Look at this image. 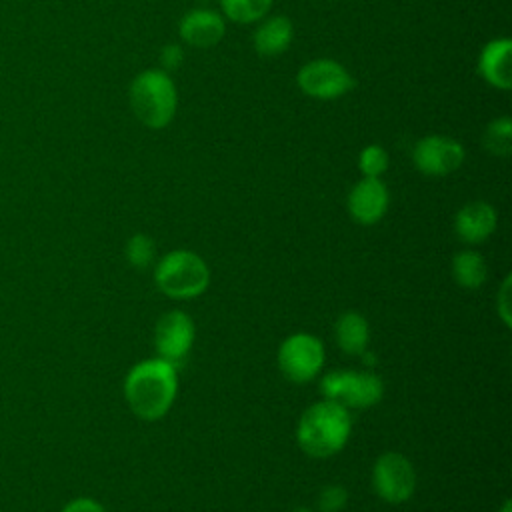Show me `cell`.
Returning a JSON list of instances; mask_svg holds the SVG:
<instances>
[{
	"label": "cell",
	"instance_id": "obj_1",
	"mask_svg": "<svg viewBox=\"0 0 512 512\" xmlns=\"http://www.w3.org/2000/svg\"><path fill=\"white\" fill-rule=\"evenodd\" d=\"M176 368L162 358L134 364L124 378V398L130 410L142 420H160L176 400Z\"/></svg>",
	"mask_w": 512,
	"mask_h": 512
},
{
	"label": "cell",
	"instance_id": "obj_2",
	"mask_svg": "<svg viewBox=\"0 0 512 512\" xmlns=\"http://www.w3.org/2000/svg\"><path fill=\"white\" fill-rule=\"evenodd\" d=\"M350 432V410L324 398L304 410L296 428V440L304 454L330 458L346 446Z\"/></svg>",
	"mask_w": 512,
	"mask_h": 512
},
{
	"label": "cell",
	"instance_id": "obj_3",
	"mask_svg": "<svg viewBox=\"0 0 512 512\" xmlns=\"http://www.w3.org/2000/svg\"><path fill=\"white\" fill-rule=\"evenodd\" d=\"M178 94L166 70H144L130 84V106L148 128H164L174 118Z\"/></svg>",
	"mask_w": 512,
	"mask_h": 512
},
{
	"label": "cell",
	"instance_id": "obj_4",
	"mask_svg": "<svg viewBox=\"0 0 512 512\" xmlns=\"http://www.w3.org/2000/svg\"><path fill=\"white\" fill-rule=\"evenodd\" d=\"M156 288L174 300L200 296L210 284L208 264L190 250H172L154 268Z\"/></svg>",
	"mask_w": 512,
	"mask_h": 512
},
{
	"label": "cell",
	"instance_id": "obj_5",
	"mask_svg": "<svg viewBox=\"0 0 512 512\" xmlns=\"http://www.w3.org/2000/svg\"><path fill=\"white\" fill-rule=\"evenodd\" d=\"M320 392L344 408H370L384 396V384L372 370H334L320 382Z\"/></svg>",
	"mask_w": 512,
	"mask_h": 512
},
{
	"label": "cell",
	"instance_id": "obj_6",
	"mask_svg": "<svg viewBox=\"0 0 512 512\" xmlns=\"http://www.w3.org/2000/svg\"><path fill=\"white\" fill-rule=\"evenodd\" d=\"M324 344L312 334H292L278 348V366L282 374L296 384L310 382L324 366Z\"/></svg>",
	"mask_w": 512,
	"mask_h": 512
},
{
	"label": "cell",
	"instance_id": "obj_7",
	"mask_svg": "<svg viewBox=\"0 0 512 512\" xmlns=\"http://www.w3.org/2000/svg\"><path fill=\"white\" fill-rule=\"evenodd\" d=\"M374 492L388 504H402L416 490V472L400 452H384L372 468Z\"/></svg>",
	"mask_w": 512,
	"mask_h": 512
},
{
	"label": "cell",
	"instance_id": "obj_8",
	"mask_svg": "<svg viewBox=\"0 0 512 512\" xmlns=\"http://www.w3.org/2000/svg\"><path fill=\"white\" fill-rule=\"evenodd\" d=\"M298 88L316 100H334L354 88V78L336 60L316 58L306 62L296 76Z\"/></svg>",
	"mask_w": 512,
	"mask_h": 512
},
{
	"label": "cell",
	"instance_id": "obj_9",
	"mask_svg": "<svg viewBox=\"0 0 512 512\" xmlns=\"http://www.w3.org/2000/svg\"><path fill=\"white\" fill-rule=\"evenodd\" d=\"M194 322L182 310L166 312L154 328V348L158 358L178 368L192 350L194 344Z\"/></svg>",
	"mask_w": 512,
	"mask_h": 512
},
{
	"label": "cell",
	"instance_id": "obj_10",
	"mask_svg": "<svg viewBox=\"0 0 512 512\" xmlns=\"http://www.w3.org/2000/svg\"><path fill=\"white\" fill-rule=\"evenodd\" d=\"M414 166L426 176H446L458 170L464 162V148L450 136H424L412 152Z\"/></svg>",
	"mask_w": 512,
	"mask_h": 512
},
{
	"label": "cell",
	"instance_id": "obj_11",
	"mask_svg": "<svg viewBox=\"0 0 512 512\" xmlns=\"http://www.w3.org/2000/svg\"><path fill=\"white\" fill-rule=\"evenodd\" d=\"M390 194L380 178H362L348 194L350 216L364 226L376 224L388 210Z\"/></svg>",
	"mask_w": 512,
	"mask_h": 512
},
{
	"label": "cell",
	"instance_id": "obj_12",
	"mask_svg": "<svg viewBox=\"0 0 512 512\" xmlns=\"http://www.w3.org/2000/svg\"><path fill=\"white\" fill-rule=\"evenodd\" d=\"M178 30L186 44L196 48H210L224 38L226 26L224 18L216 10L196 8L182 16Z\"/></svg>",
	"mask_w": 512,
	"mask_h": 512
},
{
	"label": "cell",
	"instance_id": "obj_13",
	"mask_svg": "<svg viewBox=\"0 0 512 512\" xmlns=\"http://www.w3.org/2000/svg\"><path fill=\"white\" fill-rule=\"evenodd\" d=\"M496 222V210L488 202L474 200L456 212L454 230L462 242L480 244L496 230Z\"/></svg>",
	"mask_w": 512,
	"mask_h": 512
},
{
	"label": "cell",
	"instance_id": "obj_14",
	"mask_svg": "<svg viewBox=\"0 0 512 512\" xmlns=\"http://www.w3.org/2000/svg\"><path fill=\"white\" fill-rule=\"evenodd\" d=\"M512 42L508 38L490 40L478 58L480 76L494 88L508 90L512 86Z\"/></svg>",
	"mask_w": 512,
	"mask_h": 512
},
{
	"label": "cell",
	"instance_id": "obj_15",
	"mask_svg": "<svg viewBox=\"0 0 512 512\" xmlns=\"http://www.w3.org/2000/svg\"><path fill=\"white\" fill-rule=\"evenodd\" d=\"M294 36V26L286 16H270L266 18L254 32V48L262 56H278L282 54Z\"/></svg>",
	"mask_w": 512,
	"mask_h": 512
},
{
	"label": "cell",
	"instance_id": "obj_16",
	"mask_svg": "<svg viewBox=\"0 0 512 512\" xmlns=\"http://www.w3.org/2000/svg\"><path fill=\"white\" fill-rule=\"evenodd\" d=\"M336 342L342 352L350 356H358L366 350L370 340L368 320L358 312H344L336 322Z\"/></svg>",
	"mask_w": 512,
	"mask_h": 512
},
{
	"label": "cell",
	"instance_id": "obj_17",
	"mask_svg": "<svg viewBox=\"0 0 512 512\" xmlns=\"http://www.w3.org/2000/svg\"><path fill=\"white\" fill-rule=\"evenodd\" d=\"M452 276L458 286L474 290L480 288L488 278V266L480 252L462 250L452 258Z\"/></svg>",
	"mask_w": 512,
	"mask_h": 512
},
{
	"label": "cell",
	"instance_id": "obj_18",
	"mask_svg": "<svg viewBox=\"0 0 512 512\" xmlns=\"http://www.w3.org/2000/svg\"><path fill=\"white\" fill-rule=\"evenodd\" d=\"M274 0H220L226 18L238 24H250L268 14Z\"/></svg>",
	"mask_w": 512,
	"mask_h": 512
},
{
	"label": "cell",
	"instance_id": "obj_19",
	"mask_svg": "<svg viewBox=\"0 0 512 512\" xmlns=\"http://www.w3.org/2000/svg\"><path fill=\"white\" fill-rule=\"evenodd\" d=\"M484 148L494 156H508L512 150V120L500 116L492 120L484 130Z\"/></svg>",
	"mask_w": 512,
	"mask_h": 512
},
{
	"label": "cell",
	"instance_id": "obj_20",
	"mask_svg": "<svg viewBox=\"0 0 512 512\" xmlns=\"http://www.w3.org/2000/svg\"><path fill=\"white\" fill-rule=\"evenodd\" d=\"M126 260L130 266L142 270V268H148L154 258H156V246H154V240L146 234H134L128 242H126Z\"/></svg>",
	"mask_w": 512,
	"mask_h": 512
},
{
	"label": "cell",
	"instance_id": "obj_21",
	"mask_svg": "<svg viewBox=\"0 0 512 512\" xmlns=\"http://www.w3.org/2000/svg\"><path fill=\"white\" fill-rule=\"evenodd\" d=\"M358 168L366 178H380V174L388 168V152L378 144L362 148L358 156Z\"/></svg>",
	"mask_w": 512,
	"mask_h": 512
},
{
	"label": "cell",
	"instance_id": "obj_22",
	"mask_svg": "<svg viewBox=\"0 0 512 512\" xmlns=\"http://www.w3.org/2000/svg\"><path fill=\"white\" fill-rule=\"evenodd\" d=\"M348 502V492L340 484H328L318 494V508L322 512H340Z\"/></svg>",
	"mask_w": 512,
	"mask_h": 512
},
{
	"label": "cell",
	"instance_id": "obj_23",
	"mask_svg": "<svg viewBox=\"0 0 512 512\" xmlns=\"http://www.w3.org/2000/svg\"><path fill=\"white\" fill-rule=\"evenodd\" d=\"M510 284H512V278L510 274L504 278L502 286H500V292H498V300H496V310H498V316L502 318V322L506 326L512 324V308H510Z\"/></svg>",
	"mask_w": 512,
	"mask_h": 512
},
{
	"label": "cell",
	"instance_id": "obj_24",
	"mask_svg": "<svg viewBox=\"0 0 512 512\" xmlns=\"http://www.w3.org/2000/svg\"><path fill=\"white\" fill-rule=\"evenodd\" d=\"M60 512H106V510L98 500L80 496V498H72L70 502H66Z\"/></svg>",
	"mask_w": 512,
	"mask_h": 512
},
{
	"label": "cell",
	"instance_id": "obj_25",
	"mask_svg": "<svg viewBox=\"0 0 512 512\" xmlns=\"http://www.w3.org/2000/svg\"><path fill=\"white\" fill-rule=\"evenodd\" d=\"M160 62H162V68L164 70H176L182 66L184 62V52L178 44H168L162 48L160 52Z\"/></svg>",
	"mask_w": 512,
	"mask_h": 512
},
{
	"label": "cell",
	"instance_id": "obj_26",
	"mask_svg": "<svg viewBox=\"0 0 512 512\" xmlns=\"http://www.w3.org/2000/svg\"><path fill=\"white\" fill-rule=\"evenodd\" d=\"M500 512H512V504H510V500H506L504 504H502V508H500Z\"/></svg>",
	"mask_w": 512,
	"mask_h": 512
},
{
	"label": "cell",
	"instance_id": "obj_27",
	"mask_svg": "<svg viewBox=\"0 0 512 512\" xmlns=\"http://www.w3.org/2000/svg\"><path fill=\"white\" fill-rule=\"evenodd\" d=\"M294 512H312V510H306V508H298V510H294Z\"/></svg>",
	"mask_w": 512,
	"mask_h": 512
}]
</instances>
